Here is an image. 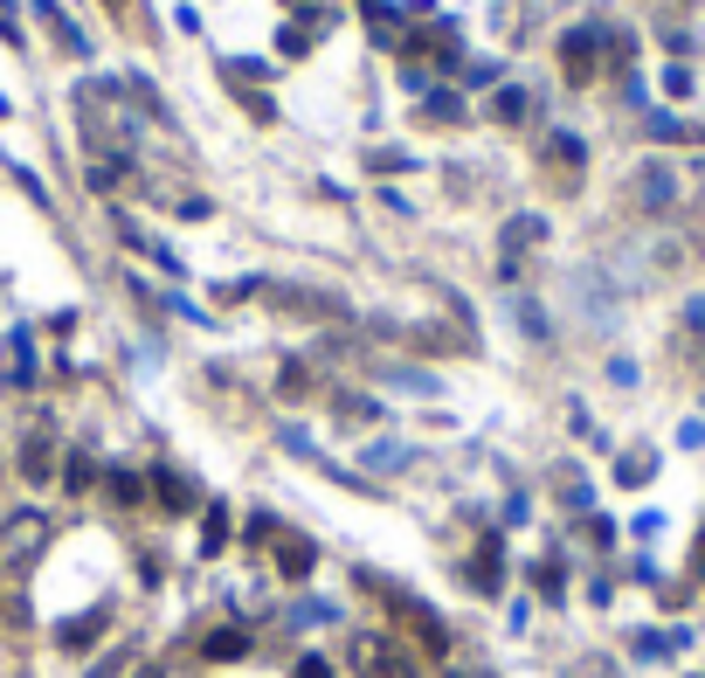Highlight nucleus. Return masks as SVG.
<instances>
[{"label": "nucleus", "instance_id": "nucleus-1", "mask_svg": "<svg viewBox=\"0 0 705 678\" xmlns=\"http://www.w3.org/2000/svg\"><path fill=\"white\" fill-rule=\"evenodd\" d=\"M353 671L360 678H423V665H415V657L394 644V637H353Z\"/></svg>", "mask_w": 705, "mask_h": 678}, {"label": "nucleus", "instance_id": "nucleus-2", "mask_svg": "<svg viewBox=\"0 0 705 678\" xmlns=\"http://www.w3.org/2000/svg\"><path fill=\"white\" fill-rule=\"evenodd\" d=\"M270 554H277V575H284V581H304V575L318 568V548H312L304 533H277Z\"/></svg>", "mask_w": 705, "mask_h": 678}, {"label": "nucleus", "instance_id": "nucleus-3", "mask_svg": "<svg viewBox=\"0 0 705 678\" xmlns=\"http://www.w3.org/2000/svg\"><path fill=\"white\" fill-rule=\"evenodd\" d=\"M42 533H49L42 513H14V519H8V540H0V554H8V561H28L35 548H42Z\"/></svg>", "mask_w": 705, "mask_h": 678}, {"label": "nucleus", "instance_id": "nucleus-4", "mask_svg": "<svg viewBox=\"0 0 705 678\" xmlns=\"http://www.w3.org/2000/svg\"><path fill=\"white\" fill-rule=\"evenodd\" d=\"M22 478H28V485H49V478H55V443L42 437V429L22 443Z\"/></svg>", "mask_w": 705, "mask_h": 678}, {"label": "nucleus", "instance_id": "nucleus-5", "mask_svg": "<svg viewBox=\"0 0 705 678\" xmlns=\"http://www.w3.org/2000/svg\"><path fill=\"white\" fill-rule=\"evenodd\" d=\"M464 575H470V589H484V595L499 589V581H505V554H499V540H484V548L470 554V568H464Z\"/></svg>", "mask_w": 705, "mask_h": 678}, {"label": "nucleus", "instance_id": "nucleus-6", "mask_svg": "<svg viewBox=\"0 0 705 678\" xmlns=\"http://www.w3.org/2000/svg\"><path fill=\"white\" fill-rule=\"evenodd\" d=\"M152 499H160L166 513H194V485H187L180 470H152Z\"/></svg>", "mask_w": 705, "mask_h": 678}, {"label": "nucleus", "instance_id": "nucleus-7", "mask_svg": "<svg viewBox=\"0 0 705 678\" xmlns=\"http://www.w3.org/2000/svg\"><path fill=\"white\" fill-rule=\"evenodd\" d=\"M104 624H111L104 610H98V616H76V624H63V630H55V644H63V651H84V644H90V637H98Z\"/></svg>", "mask_w": 705, "mask_h": 678}, {"label": "nucleus", "instance_id": "nucleus-8", "mask_svg": "<svg viewBox=\"0 0 705 678\" xmlns=\"http://www.w3.org/2000/svg\"><path fill=\"white\" fill-rule=\"evenodd\" d=\"M201 651L215 657V665H222V657H242V651H250V630H207Z\"/></svg>", "mask_w": 705, "mask_h": 678}, {"label": "nucleus", "instance_id": "nucleus-9", "mask_svg": "<svg viewBox=\"0 0 705 678\" xmlns=\"http://www.w3.org/2000/svg\"><path fill=\"white\" fill-rule=\"evenodd\" d=\"M228 548V505H207V526H201V554H222Z\"/></svg>", "mask_w": 705, "mask_h": 678}, {"label": "nucleus", "instance_id": "nucleus-10", "mask_svg": "<svg viewBox=\"0 0 705 678\" xmlns=\"http://www.w3.org/2000/svg\"><path fill=\"white\" fill-rule=\"evenodd\" d=\"M90 478H98V464H90L84 450H76V457L63 464V492H90Z\"/></svg>", "mask_w": 705, "mask_h": 678}, {"label": "nucleus", "instance_id": "nucleus-11", "mask_svg": "<svg viewBox=\"0 0 705 678\" xmlns=\"http://www.w3.org/2000/svg\"><path fill=\"white\" fill-rule=\"evenodd\" d=\"M111 499H118V505H139V499H146V485L131 478V470H118V478H111Z\"/></svg>", "mask_w": 705, "mask_h": 678}, {"label": "nucleus", "instance_id": "nucleus-12", "mask_svg": "<svg viewBox=\"0 0 705 678\" xmlns=\"http://www.w3.org/2000/svg\"><path fill=\"white\" fill-rule=\"evenodd\" d=\"M298 678H339V671L326 665V657H298Z\"/></svg>", "mask_w": 705, "mask_h": 678}, {"label": "nucleus", "instance_id": "nucleus-13", "mask_svg": "<svg viewBox=\"0 0 705 678\" xmlns=\"http://www.w3.org/2000/svg\"><path fill=\"white\" fill-rule=\"evenodd\" d=\"M139 678H160V671H139Z\"/></svg>", "mask_w": 705, "mask_h": 678}]
</instances>
